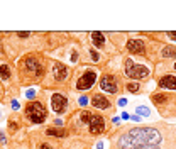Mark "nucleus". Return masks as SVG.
I'll return each mask as SVG.
<instances>
[{
  "label": "nucleus",
  "mask_w": 176,
  "mask_h": 149,
  "mask_svg": "<svg viewBox=\"0 0 176 149\" xmlns=\"http://www.w3.org/2000/svg\"><path fill=\"white\" fill-rule=\"evenodd\" d=\"M161 136L156 129H149V127H144V129H132L129 131L127 134H124L120 139V146L125 147V146H147V144H156L159 142Z\"/></svg>",
  "instance_id": "obj_1"
},
{
  "label": "nucleus",
  "mask_w": 176,
  "mask_h": 149,
  "mask_svg": "<svg viewBox=\"0 0 176 149\" xmlns=\"http://www.w3.org/2000/svg\"><path fill=\"white\" fill-rule=\"evenodd\" d=\"M26 114L32 122L41 124V122H44L47 112H46V107H44L41 102H30L29 105L26 107Z\"/></svg>",
  "instance_id": "obj_2"
},
{
  "label": "nucleus",
  "mask_w": 176,
  "mask_h": 149,
  "mask_svg": "<svg viewBox=\"0 0 176 149\" xmlns=\"http://www.w3.org/2000/svg\"><path fill=\"white\" fill-rule=\"evenodd\" d=\"M125 75L132 80H141L149 75V70L142 64H134L130 60H125Z\"/></svg>",
  "instance_id": "obj_3"
},
{
  "label": "nucleus",
  "mask_w": 176,
  "mask_h": 149,
  "mask_svg": "<svg viewBox=\"0 0 176 149\" xmlns=\"http://www.w3.org/2000/svg\"><path fill=\"white\" fill-rule=\"evenodd\" d=\"M95 80H97V73L95 71H86L80 80L76 81V88L78 90H88L93 86Z\"/></svg>",
  "instance_id": "obj_4"
},
{
  "label": "nucleus",
  "mask_w": 176,
  "mask_h": 149,
  "mask_svg": "<svg viewBox=\"0 0 176 149\" xmlns=\"http://www.w3.org/2000/svg\"><path fill=\"white\" fill-rule=\"evenodd\" d=\"M51 105H53V110L56 114H63L66 110V107H68V100H66L65 95L61 93H54L51 97Z\"/></svg>",
  "instance_id": "obj_5"
},
{
  "label": "nucleus",
  "mask_w": 176,
  "mask_h": 149,
  "mask_svg": "<svg viewBox=\"0 0 176 149\" xmlns=\"http://www.w3.org/2000/svg\"><path fill=\"white\" fill-rule=\"evenodd\" d=\"M100 88H102L103 92H107V93H117V92H119V86H117L115 78L110 76V75L102 76V80H100Z\"/></svg>",
  "instance_id": "obj_6"
},
{
  "label": "nucleus",
  "mask_w": 176,
  "mask_h": 149,
  "mask_svg": "<svg viewBox=\"0 0 176 149\" xmlns=\"http://www.w3.org/2000/svg\"><path fill=\"white\" fill-rule=\"evenodd\" d=\"M103 129H105V124H103V119L100 115H91L90 119V132L91 134H102Z\"/></svg>",
  "instance_id": "obj_7"
},
{
  "label": "nucleus",
  "mask_w": 176,
  "mask_h": 149,
  "mask_svg": "<svg viewBox=\"0 0 176 149\" xmlns=\"http://www.w3.org/2000/svg\"><path fill=\"white\" fill-rule=\"evenodd\" d=\"M127 49L134 54H144L146 51V47H144V43H142L141 39H129L127 41Z\"/></svg>",
  "instance_id": "obj_8"
},
{
  "label": "nucleus",
  "mask_w": 176,
  "mask_h": 149,
  "mask_svg": "<svg viewBox=\"0 0 176 149\" xmlns=\"http://www.w3.org/2000/svg\"><path fill=\"white\" fill-rule=\"evenodd\" d=\"M91 105H93L95 109H100V110H107L108 107H110V102H108L103 95L97 93L93 98H91Z\"/></svg>",
  "instance_id": "obj_9"
},
{
  "label": "nucleus",
  "mask_w": 176,
  "mask_h": 149,
  "mask_svg": "<svg viewBox=\"0 0 176 149\" xmlns=\"http://www.w3.org/2000/svg\"><path fill=\"white\" fill-rule=\"evenodd\" d=\"M158 85L161 86V88H166V90H176V76L166 75V76H163L158 81Z\"/></svg>",
  "instance_id": "obj_10"
},
{
  "label": "nucleus",
  "mask_w": 176,
  "mask_h": 149,
  "mask_svg": "<svg viewBox=\"0 0 176 149\" xmlns=\"http://www.w3.org/2000/svg\"><path fill=\"white\" fill-rule=\"evenodd\" d=\"M53 71H54V80H58V81L65 80V78L68 76V70H66L65 64H61V63H56Z\"/></svg>",
  "instance_id": "obj_11"
},
{
  "label": "nucleus",
  "mask_w": 176,
  "mask_h": 149,
  "mask_svg": "<svg viewBox=\"0 0 176 149\" xmlns=\"http://www.w3.org/2000/svg\"><path fill=\"white\" fill-rule=\"evenodd\" d=\"M91 41H93V44L97 47H102L105 44V36L102 32H91Z\"/></svg>",
  "instance_id": "obj_12"
},
{
  "label": "nucleus",
  "mask_w": 176,
  "mask_h": 149,
  "mask_svg": "<svg viewBox=\"0 0 176 149\" xmlns=\"http://www.w3.org/2000/svg\"><path fill=\"white\" fill-rule=\"evenodd\" d=\"M46 134H49V136H54V137H65L66 136V131H63V129H56V127H49L46 131Z\"/></svg>",
  "instance_id": "obj_13"
},
{
  "label": "nucleus",
  "mask_w": 176,
  "mask_h": 149,
  "mask_svg": "<svg viewBox=\"0 0 176 149\" xmlns=\"http://www.w3.org/2000/svg\"><path fill=\"white\" fill-rule=\"evenodd\" d=\"M163 56L164 58H176V47L174 46H166L163 49Z\"/></svg>",
  "instance_id": "obj_14"
},
{
  "label": "nucleus",
  "mask_w": 176,
  "mask_h": 149,
  "mask_svg": "<svg viewBox=\"0 0 176 149\" xmlns=\"http://www.w3.org/2000/svg\"><path fill=\"white\" fill-rule=\"evenodd\" d=\"M0 75H2V80H9L10 78V68L7 64H0Z\"/></svg>",
  "instance_id": "obj_15"
},
{
  "label": "nucleus",
  "mask_w": 176,
  "mask_h": 149,
  "mask_svg": "<svg viewBox=\"0 0 176 149\" xmlns=\"http://www.w3.org/2000/svg\"><path fill=\"white\" fill-rule=\"evenodd\" d=\"M136 112H137V115L139 117H149L151 115V110L147 109V107H144V105H139V107H136Z\"/></svg>",
  "instance_id": "obj_16"
},
{
  "label": "nucleus",
  "mask_w": 176,
  "mask_h": 149,
  "mask_svg": "<svg viewBox=\"0 0 176 149\" xmlns=\"http://www.w3.org/2000/svg\"><path fill=\"white\" fill-rule=\"evenodd\" d=\"M151 98H152V102H154V103H164L168 100V97L164 93H154Z\"/></svg>",
  "instance_id": "obj_17"
},
{
  "label": "nucleus",
  "mask_w": 176,
  "mask_h": 149,
  "mask_svg": "<svg viewBox=\"0 0 176 149\" xmlns=\"http://www.w3.org/2000/svg\"><path fill=\"white\" fill-rule=\"evenodd\" d=\"M127 92H130V93L139 92V85L137 83H127Z\"/></svg>",
  "instance_id": "obj_18"
},
{
  "label": "nucleus",
  "mask_w": 176,
  "mask_h": 149,
  "mask_svg": "<svg viewBox=\"0 0 176 149\" xmlns=\"http://www.w3.org/2000/svg\"><path fill=\"white\" fill-rule=\"evenodd\" d=\"M90 119H91V114H90V112H86V110H83L82 112V120L85 124H88V122H90Z\"/></svg>",
  "instance_id": "obj_19"
},
{
  "label": "nucleus",
  "mask_w": 176,
  "mask_h": 149,
  "mask_svg": "<svg viewBox=\"0 0 176 149\" xmlns=\"http://www.w3.org/2000/svg\"><path fill=\"white\" fill-rule=\"evenodd\" d=\"M130 149H159V147H156L154 144H147V146H134Z\"/></svg>",
  "instance_id": "obj_20"
},
{
  "label": "nucleus",
  "mask_w": 176,
  "mask_h": 149,
  "mask_svg": "<svg viewBox=\"0 0 176 149\" xmlns=\"http://www.w3.org/2000/svg\"><path fill=\"white\" fill-rule=\"evenodd\" d=\"M91 60H93V61H98L100 60V56H98V53H97V51H95V49H91Z\"/></svg>",
  "instance_id": "obj_21"
},
{
  "label": "nucleus",
  "mask_w": 176,
  "mask_h": 149,
  "mask_svg": "<svg viewBox=\"0 0 176 149\" xmlns=\"http://www.w3.org/2000/svg\"><path fill=\"white\" fill-rule=\"evenodd\" d=\"M26 97H27V98H34V97H36V90H27Z\"/></svg>",
  "instance_id": "obj_22"
},
{
  "label": "nucleus",
  "mask_w": 176,
  "mask_h": 149,
  "mask_svg": "<svg viewBox=\"0 0 176 149\" xmlns=\"http://www.w3.org/2000/svg\"><path fill=\"white\" fill-rule=\"evenodd\" d=\"M80 105H83V107L88 105V98H86V97H82V98H80Z\"/></svg>",
  "instance_id": "obj_23"
},
{
  "label": "nucleus",
  "mask_w": 176,
  "mask_h": 149,
  "mask_svg": "<svg viewBox=\"0 0 176 149\" xmlns=\"http://www.w3.org/2000/svg\"><path fill=\"white\" fill-rule=\"evenodd\" d=\"M17 36H19V37H29L30 32H17Z\"/></svg>",
  "instance_id": "obj_24"
},
{
  "label": "nucleus",
  "mask_w": 176,
  "mask_h": 149,
  "mask_svg": "<svg viewBox=\"0 0 176 149\" xmlns=\"http://www.w3.org/2000/svg\"><path fill=\"white\" fill-rule=\"evenodd\" d=\"M12 109L14 110H19V102L17 100H12Z\"/></svg>",
  "instance_id": "obj_25"
},
{
  "label": "nucleus",
  "mask_w": 176,
  "mask_h": 149,
  "mask_svg": "<svg viewBox=\"0 0 176 149\" xmlns=\"http://www.w3.org/2000/svg\"><path fill=\"white\" fill-rule=\"evenodd\" d=\"M168 36H169L171 39H174V41H176V31H171V32H168Z\"/></svg>",
  "instance_id": "obj_26"
},
{
  "label": "nucleus",
  "mask_w": 176,
  "mask_h": 149,
  "mask_svg": "<svg viewBox=\"0 0 176 149\" xmlns=\"http://www.w3.org/2000/svg\"><path fill=\"white\" fill-rule=\"evenodd\" d=\"M119 105H120V107L127 105V100H125V98H120V100H119Z\"/></svg>",
  "instance_id": "obj_27"
},
{
  "label": "nucleus",
  "mask_w": 176,
  "mask_h": 149,
  "mask_svg": "<svg viewBox=\"0 0 176 149\" xmlns=\"http://www.w3.org/2000/svg\"><path fill=\"white\" fill-rule=\"evenodd\" d=\"M17 129V124L15 122H10V131H15Z\"/></svg>",
  "instance_id": "obj_28"
},
{
  "label": "nucleus",
  "mask_w": 176,
  "mask_h": 149,
  "mask_svg": "<svg viewBox=\"0 0 176 149\" xmlns=\"http://www.w3.org/2000/svg\"><path fill=\"white\" fill-rule=\"evenodd\" d=\"M122 119H124V120H127V119H130V115L127 114V112H124V114H122Z\"/></svg>",
  "instance_id": "obj_29"
},
{
  "label": "nucleus",
  "mask_w": 176,
  "mask_h": 149,
  "mask_svg": "<svg viewBox=\"0 0 176 149\" xmlns=\"http://www.w3.org/2000/svg\"><path fill=\"white\" fill-rule=\"evenodd\" d=\"M39 149H53V147H51V146H49V144H43V146H41V147H39Z\"/></svg>",
  "instance_id": "obj_30"
},
{
  "label": "nucleus",
  "mask_w": 176,
  "mask_h": 149,
  "mask_svg": "<svg viewBox=\"0 0 176 149\" xmlns=\"http://www.w3.org/2000/svg\"><path fill=\"white\" fill-rule=\"evenodd\" d=\"M130 119L136 120V122H139V120H141V117H139V115H134V117H130Z\"/></svg>",
  "instance_id": "obj_31"
},
{
  "label": "nucleus",
  "mask_w": 176,
  "mask_h": 149,
  "mask_svg": "<svg viewBox=\"0 0 176 149\" xmlns=\"http://www.w3.org/2000/svg\"><path fill=\"white\" fill-rule=\"evenodd\" d=\"M112 122H114V124H119V122H120V119H119V117H114V119H112Z\"/></svg>",
  "instance_id": "obj_32"
},
{
  "label": "nucleus",
  "mask_w": 176,
  "mask_h": 149,
  "mask_svg": "<svg viewBox=\"0 0 176 149\" xmlns=\"http://www.w3.org/2000/svg\"><path fill=\"white\" fill-rule=\"evenodd\" d=\"M174 70H176V63H174Z\"/></svg>",
  "instance_id": "obj_33"
}]
</instances>
